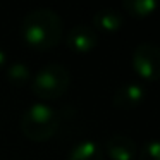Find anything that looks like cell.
Instances as JSON below:
<instances>
[{"instance_id": "6da1fadb", "label": "cell", "mask_w": 160, "mask_h": 160, "mask_svg": "<svg viewBox=\"0 0 160 160\" xmlns=\"http://www.w3.org/2000/svg\"><path fill=\"white\" fill-rule=\"evenodd\" d=\"M64 22L52 9H35L22 18L21 36L31 48L48 50L62 42Z\"/></svg>"}, {"instance_id": "7a4b0ae2", "label": "cell", "mask_w": 160, "mask_h": 160, "mask_svg": "<svg viewBox=\"0 0 160 160\" xmlns=\"http://www.w3.org/2000/svg\"><path fill=\"white\" fill-rule=\"evenodd\" d=\"M60 117L45 102L33 103L21 115V131L31 141H47L57 132Z\"/></svg>"}, {"instance_id": "3957f363", "label": "cell", "mask_w": 160, "mask_h": 160, "mask_svg": "<svg viewBox=\"0 0 160 160\" xmlns=\"http://www.w3.org/2000/svg\"><path fill=\"white\" fill-rule=\"evenodd\" d=\"M71 86V72L62 64H47L36 71L31 79V90L42 100H57Z\"/></svg>"}, {"instance_id": "277c9868", "label": "cell", "mask_w": 160, "mask_h": 160, "mask_svg": "<svg viewBox=\"0 0 160 160\" xmlns=\"http://www.w3.org/2000/svg\"><path fill=\"white\" fill-rule=\"evenodd\" d=\"M132 69L141 79L155 81L160 67V48L153 43H141L132 52Z\"/></svg>"}, {"instance_id": "5b68a950", "label": "cell", "mask_w": 160, "mask_h": 160, "mask_svg": "<svg viewBox=\"0 0 160 160\" xmlns=\"http://www.w3.org/2000/svg\"><path fill=\"white\" fill-rule=\"evenodd\" d=\"M98 36L91 26L78 24L71 28L66 35V45L74 53H88L97 47Z\"/></svg>"}, {"instance_id": "8992f818", "label": "cell", "mask_w": 160, "mask_h": 160, "mask_svg": "<svg viewBox=\"0 0 160 160\" xmlns=\"http://www.w3.org/2000/svg\"><path fill=\"white\" fill-rule=\"evenodd\" d=\"M110 160H132L138 153V146L129 136L114 134L105 141L103 148Z\"/></svg>"}, {"instance_id": "52a82bcc", "label": "cell", "mask_w": 160, "mask_h": 160, "mask_svg": "<svg viewBox=\"0 0 160 160\" xmlns=\"http://www.w3.org/2000/svg\"><path fill=\"white\" fill-rule=\"evenodd\" d=\"M146 95V90L143 84L138 83H126L119 86L114 93V105L122 110H131V108L138 107L143 102Z\"/></svg>"}, {"instance_id": "ba28073f", "label": "cell", "mask_w": 160, "mask_h": 160, "mask_svg": "<svg viewBox=\"0 0 160 160\" xmlns=\"http://www.w3.org/2000/svg\"><path fill=\"white\" fill-rule=\"evenodd\" d=\"M93 28L105 33H115L122 28V16L115 9H100L93 16Z\"/></svg>"}, {"instance_id": "9c48e42d", "label": "cell", "mask_w": 160, "mask_h": 160, "mask_svg": "<svg viewBox=\"0 0 160 160\" xmlns=\"http://www.w3.org/2000/svg\"><path fill=\"white\" fill-rule=\"evenodd\" d=\"M67 160H103V150L93 139H83L71 148Z\"/></svg>"}, {"instance_id": "30bf717a", "label": "cell", "mask_w": 160, "mask_h": 160, "mask_svg": "<svg viewBox=\"0 0 160 160\" xmlns=\"http://www.w3.org/2000/svg\"><path fill=\"white\" fill-rule=\"evenodd\" d=\"M5 69H7L5 71V76H7L9 83L14 84V86H24L31 79V71L22 62H12Z\"/></svg>"}, {"instance_id": "8fae6325", "label": "cell", "mask_w": 160, "mask_h": 160, "mask_svg": "<svg viewBox=\"0 0 160 160\" xmlns=\"http://www.w3.org/2000/svg\"><path fill=\"white\" fill-rule=\"evenodd\" d=\"M122 7L128 11V14L134 16V18H148L153 14L157 4L155 0H124Z\"/></svg>"}, {"instance_id": "7c38bea8", "label": "cell", "mask_w": 160, "mask_h": 160, "mask_svg": "<svg viewBox=\"0 0 160 160\" xmlns=\"http://www.w3.org/2000/svg\"><path fill=\"white\" fill-rule=\"evenodd\" d=\"M138 160H160V146L157 139H148L138 153Z\"/></svg>"}, {"instance_id": "4fadbf2b", "label": "cell", "mask_w": 160, "mask_h": 160, "mask_svg": "<svg viewBox=\"0 0 160 160\" xmlns=\"http://www.w3.org/2000/svg\"><path fill=\"white\" fill-rule=\"evenodd\" d=\"M5 67H7V53L0 48V69H5Z\"/></svg>"}]
</instances>
